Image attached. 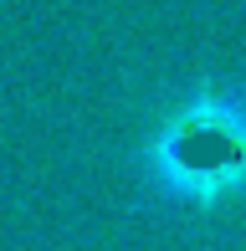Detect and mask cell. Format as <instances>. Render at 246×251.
<instances>
[{"instance_id": "6da1fadb", "label": "cell", "mask_w": 246, "mask_h": 251, "mask_svg": "<svg viewBox=\"0 0 246 251\" xmlns=\"http://www.w3.org/2000/svg\"><path fill=\"white\" fill-rule=\"evenodd\" d=\"M139 179L170 210H216L246 190V82L195 87L139 149Z\"/></svg>"}]
</instances>
